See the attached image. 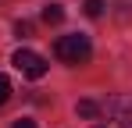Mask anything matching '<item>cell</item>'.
<instances>
[{"label": "cell", "mask_w": 132, "mask_h": 128, "mask_svg": "<svg viewBox=\"0 0 132 128\" xmlns=\"http://www.w3.org/2000/svg\"><path fill=\"white\" fill-rule=\"evenodd\" d=\"M54 53H57V61L79 68V64H86L93 57V43H89V36H79V32L75 36H61L54 43Z\"/></svg>", "instance_id": "1"}, {"label": "cell", "mask_w": 132, "mask_h": 128, "mask_svg": "<svg viewBox=\"0 0 132 128\" xmlns=\"http://www.w3.org/2000/svg\"><path fill=\"white\" fill-rule=\"evenodd\" d=\"M14 68L22 71L25 78H43L46 75V61L39 57V53H32V50H14Z\"/></svg>", "instance_id": "2"}, {"label": "cell", "mask_w": 132, "mask_h": 128, "mask_svg": "<svg viewBox=\"0 0 132 128\" xmlns=\"http://www.w3.org/2000/svg\"><path fill=\"white\" fill-rule=\"evenodd\" d=\"M107 110H111V117L121 128H132V100H111Z\"/></svg>", "instance_id": "3"}, {"label": "cell", "mask_w": 132, "mask_h": 128, "mask_svg": "<svg viewBox=\"0 0 132 128\" xmlns=\"http://www.w3.org/2000/svg\"><path fill=\"white\" fill-rule=\"evenodd\" d=\"M75 114H79V117H100V103H93V100H79V103H75Z\"/></svg>", "instance_id": "4"}, {"label": "cell", "mask_w": 132, "mask_h": 128, "mask_svg": "<svg viewBox=\"0 0 132 128\" xmlns=\"http://www.w3.org/2000/svg\"><path fill=\"white\" fill-rule=\"evenodd\" d=\"M43 21H46V25H57V21H64V11H61V4H46V7H43Z\"/></svg>", "instance_id": "5"}, {"label": "cell", "mask_w": 132, "mask_h": 128, "mask_svg": "<svg viewBox=\"0 0 132 128\" xmlns=\"http://www.w3.org/2000/svg\"><path fill=\"white\" fill-rule=\"evenodd\" d=\"M82 11H86L89 18H100V14H104V0H86V4H82Z\"/></svg>", "instance_id": "6"}, {"label": "cell", "mask_w": 132, "mask_h": 128, "mask_svg": "<svg viewBox=\"0 0 132 128\" xmlns=\"http://www.w3.org/2000/svg\"><path fill=\"white\" fill-rule=\"evenodd\" d=\"M11 93H14V89H11V78H7V75L0 71V107L7 103V100H11Z\"/></svg>", "instance_id": "7"}, {"label": "cell", "mask_w": 132, "mask_h": 128, "mask_svg": "<svg viewBox=\"0 0 132 128\" xmlns=\"http://www.w3.org/2000/svg\"><path fill=\"white\" fill-rule=\"evenodd\" d=\"M14 32H18L22 39H29V36H32V21H18V25H14Z\"/></svg>", "instance_id": "8"}, {"label": "cell", "mask_w": 132, "mask_h": 128, "mask_svg": "<svg viewBox=\"0 0 132 128\" xmlns=\"http://www.w3.org/2000/svg\"><path fill=\"white\" fill-rule=\"evenodd\" d=\"M11 128H36V121H32V117H18Z\"/></svg>", "instance_id": "9"}, {"label": "cell", "mask_w": 132, "mask_h": 128, "mask_svg": "<svg viewBox=\"0 0 132 128\" xmlns=\"http://www.w3.org/2000/svg\"><path fill=\"white\" fill-rule=\"evenodd\" d=\"M93 128H107V125H93Z\"/></svg>", "instance_id": "10"}]
</instances>
